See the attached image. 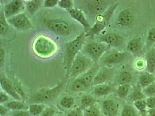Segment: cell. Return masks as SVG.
<instances>
[{"label": "cell", "instance_id": "1", "mask_svg": "<svg viewBox=\"0 0 155 116\" xmlns=\"http://www.w3.org/2000/svg\"><path fill=\"white\" fill-rule=\"evenodd\" d=\"M85 33H82L75 39L65 44L64 63L66 69V77H69L71 65L84 44Z\"/></svg>", "mask_w": 155, "mask_h": 116}, {"label": "cell", "instance_id": "46", "mask_svg": "<svg viewBox=\"0 0 155 116\" xmlns=\"http://www.w3.org/2000/svg\"><path fill=\"white\" fill-rule=\"evenodd\" d=\"M10 110L3 105H0V116H4L7 114Z\"/></svg>", "mask_w": 155, "mask_h": 116}, {"label": "cell", "instance_id": "15", "mask_svg": "<svg viewBox=\"0 0 155 116\" xmlns=\"http://www.w3.org/2000/svg\"><path fill=\"white\" fill-rule=\"evenodd\" d=\"M68 12L73 19L76 20L82 25V26L84 28L85 33H87L90 29L91 27L88 21L81 10L77 8H72L68 10Z\"/></svg>", "mask_w": 155, "mask_h": 116}, {"label": "cell", "instance_id": "7", "mask_svg": "<svg viewBox=\"0 0 155 116\" xmlns=\"http://www.w3.org/2000/svg\"><path fill=\"white\" fill-rule=\"evenodd\" d=\"M43 22L49 30L58 36H66L71 34V26L63 20L45 19L43 20Z\"/></svg>", "mask_w": 155, "mask_h": 116}, {"label": "cell", "instance_id": "4", "mask_svg": "<svg viewBox=\"0 0 155 116\" xmlns=\"http://www.w3.org/2000/svg\"><path fill=\"white\" fill-rule=\"evenodd\" d=\"M66 84V81H63L52 88L44 89L38 91L33 95L30 102L31 103H42L49 102L54 100L59 96Z\"/></svg>", "mask_w": 155, "mask_h": 116}, {"label": "cell", "instance_id": "11", "mask_svg": "<svg viewBox=\"0 0 155 116\" xmlns=\"http://www.w3.org/2000/svg\"><path fill=\"white\" fill-rule=\"evenodd\" d=\"M25 8V5L23 1L13 0L4 6L3 11L8 19L15 15L22 13Z\"/></svg>", "mask_w": 155, "mask_h": 116}, {"label": "cell", "instance_id": "40", "mask_svg": "<svg viewBox=\"0 0 155 116\" xmlns=\"http://www.w3.org/2000/svg\"><path fill=\"white\" fill-rule=\"evenodd\" d=\"M58 4V0H45L44 2V7L47 8L55 7Z\"/></svg>", "mask_w": 155, "mask_h": 116}, {"label": "cell", "instance_id": "33", "mask_svg": "<svg viewBox=\"0 0 155 116\" xmlns=\"http://www.w3.org/2000/svg\"><path fill=\"white\" fill-rule=\"evenodd\" d=\"M130 89L129 84L120 85L117 90V94L120 99H124L127 96Z\"/></svg>", "mask_w": 155, "mask_h": 116}, {"label": "cell", "instance_id": "14", "mask_svg": "<svg viewBox=\"0 0 155 116\" xmlns=\"http://www.w3.org/2000/svg\"><path fill=\"white\" fill-rule=\"evenodd\" d=\"M100 41L110 47H120L124 43V38L115 33H107L100 38Z\"/></svg>", "mask_w": 155, "mask_h": 116}, {"label": "cell", "instance_id": "34", "mask_svg": "<svg viewBox=\"0 0 155 116\" xmlns=\"http://www.w3.org/2000/svg\"><path fill=\"white\" fill-rule=\"evenodd\" d=\"M136 111L134 108L131 106L127 105L123 107L122 109L121 116H136Z\"/></svg>", "mask_w": 155, "mask_h": 116}, {"label": "cell", "instance_id": "23", "mask_svg": "<svg viewBox=\"0 0 155 116\" xmlns=\"http://www.w3.org/2000/svg\"><path fill=\"white\" fill-rule=\"evenodd\" d=\"M90 87L78 78L74 80L71 85V90L74 92H83L88 89Z\"/></svg>", "mask_w": 155, "mask_h": 116}, {"label": "cell", "instance_id": "18", "mask_svg": "<svg viewBox=\"0 0 155 116\" xmlns=\"http://www.w3.org/2000/svg\"><path fill=\"white\" fill-rule=\"evenodd\" d=\"M118 24L121 26H129L134 22V16L130 9H124L121 11L118 16Z\"/></svg>", "mask_w": 155, "mask_h": 116}, {"label": "cell", "instance_id": "32", "mask_svg": "<svg viewBox=\"0 0 155 116\" xmlns=\"http://www.w3.org/2000/svg\"><path fill=\"white\" fill-rule=\"evenodd\" d=\"M145 96L143 94V92L141 91V89L140 88H136L134 91L129 96V99L131 101L135 102L143 100L145 98Z\"/></svg>", "mask_w": 155, "mask_h": 116}, {"label": "cell", "instance_id": "29", "mask_svg": "<svg viewBox=\"0 0 155 116\" xmlns=\"http://www.w3.org/2000/svg\"><path fill=\"white\" fill-rule=\"evenodd\" d=\"M75 99L71 96H64L60 101L59 104L64 109H70L73 106Z\"/></svg>", "mask_w": 155, "mask_h": 116}, {"label": "cell", "instance_id": "6", "mask_svg": "<svg viewBox=\"0 0 155 116\" xmlns=\"http://www.w3.org/2000/svg\"><path fill=\"white\" fill-rule=\"evenodd\" d=\"M110 48V46L104 43H91L85 47L84 51L87 56L91 58L95 63L102 57Z\"/></svg>", "mask_w": 155, "mask_h": 116}, {"label": "cell", "instance_id": "49", "mask_svg": "<svg viewBox=\"0 0 155 116\" xmlns=\"http://www.w3.org/2000/svg\"></svg>", "mask_w": 155, "mask_h": 116}, {"label": "cell", "instance_id": "12", "mask_svg": "<svg viewBox=\"0 0 155 116\" xmlns=\"http://www.w3.org/2000/svg\"><path fill=\"white\" fill-rule=\"evenodd\" d=\"M113 71L109 68H103L100 69L95 76L93 81V84L98 85L103 84H107L108 81L112 79Z\"/></svg>", "mask_w": 155, "mask_h": 116}, {"label": "cell", "instance_id": "37", "mask_svg": "<svg viewBox=\"0 0 155 116\" xmlns=\"http://www.w3.org/2000/svg\"><path fill=\"white\" fill-rule=\"evenodd\" d=\"M58 114V111L56 108L52 106H48L45 109L40 116H57Z\"/></svg>", "mask_w": 155, "mask_h": 116}, {"label": "cell", "instance_id": "45", "mask_svg": "<svg viewBox=\"0 0 155 116\" xmlns=\"http://www.w3.org/2000/svg\"><path fill=\"white\" fill-rule=\"evenodd\" d=\"M147 108L149 109H155V96L149 97L146 101Z\"/></svg>", "mask_w": 155, "mask_h": 116}, {"label": "cell", "instance_id": "38", "mask_svg": "<svg viewBox=\"0 0 155 116\" xmlns=\"http://www.w3.org/2000/svg\"><path fill=\"white\" fill-rule=\"evenodd\" d=\"M134 106L136 109L141 112H144L147 108L146 101H144L143 99L135 102Z\"/></svg>", "mask_w": 155, "mask_h": 116}, {"label": "cell", "instance_id": "20", "mask_svg": "<svg viewBox=\"0 0 155 116\" xmlns=\"http://www.w3.org/2000/svg\"><path fill=\"white\" fill-rule=\"evenodd\" d=\"M147 70L150 74L155 72V49L152 48L148 51L146 55Z\"/></svg>", "mask_w": 155, "mask_h": 116}, {"label": "cell", "instance_id": "31", "mask_svg": "<svg viewBox=\"0 0 155 116\" xmlns=\"http://www.w3.org/2000/svg\"><path fill=\"white\" fill-rule=\"evenodd\" d=\"M83 112L84 116H102L99 109L95 105L83 109Z\"/></svg>", "mask_w": 155, "mask_h": 116}, {"label": "cell", "instance_id": "27", "mask_svg": "<svg viewBox=\"0 0 155 116\" xmlns=\"http://www.w3.org/2000/svg\"><path fill=\"white\" fill-rule=\"evenodd\" d=\"M4 106H6L8 109L12 111L25 110L26 108V105L25 103L16 100L14 101L8 102L4 104Z\"/></svg>", "mask_w": 155, "mask_h": 116}, {"label": "cell", "instance_id": "30", "mask_svg": "<svg viewBox=\"0 0 155 116\" xmlns=\"http://www.w3.org/2000/svg\"><path fill=\"white\" fill-rule=\"evenodd\" d=\"M132 80V75L127 71H123L118 77V82L120 85L129 84Z\"/></svg>", "mask_w": 155, "mask_h": 116}, {"label": "cell", "instance_id": "26", "mask_svg": "<svg viewBox=\"0 0 155 116\" xmlns=\"http://www.w3.org/2000/svg\"><path fill=\"white\" fill-rule=\"evenodd\" d=\"M97 102L96 99L90 95H84L81 99V108L86 109L93 106Z\"/></svg>", "mask_w": 155, "mask_h": 116}, {"label": "cell", "instance_id": "8", "mask_svg": "<svg viewBox=\"0 0 155 116\" xmlns=\"http://www.w3.org/2000/svg\"><path fill=\"white\" fill-rule=\"evenodd\" d=\"M127 52H121L118 51L106 52L100 59L102 63L105 65H113L119 64L124 62L128 58Z\"/></svg>", "mask_w": 155, "mask_h": 116}, {"label": "cell", "instance_id": "24", "mask_svg": "<svg viewBox=\"0 0 155 116\" xmlns=\"http://www.w3.org/2000/svg\"><path fill=\"white\" fill-rule=\"evenodd\" d=\"M42 1L40 0H30L26 4V8L28 13L31 15L35 14L41 5Z\"/></svg>", "mask_w": 155, "mask_h": 116}, {"label": "cell", "instance_id": "44", "mask_svg": "<svg viewBox=\"0 0 155 116\" xmlns=\"http://www.w3.org/2000/svg\"><path fill=\"white\" fill-rule=\"evenodd\" d=\"M9 100V96L8 95L4 92L3 91H1L0 92V103L1 105H3V103H6L8 102Z\"/></svg>", "mask_w": 155, "mask_h": 116}, {"label": "cell", "instance_id": "22", "mask_svg": "<svg viewBox=\"0 0 155 116\" xmlns=\"http://www.w3.org/2000/svg\"><path fill=\"white\" fill-rule=\"evenodd\" d=\"M47 106L42 103H31L28 106V111L31 116H40Z\"/></svg>", "mask_w": 155, "mask_h": 116}, {"label": "cell", "instance_id": "10", "mask_svg": "<svg viewBox=\"0 0 155 116\" xmlns=\"http://www.w3.org/2000/svg\"><path fill=\"white\" fill-rule=\"evenodd\" d=\"M9 24L20 30H28L33 28V24L26 14L24 13L15 15L7 19Z\"/></svg>", "mask_w": 155, "mask_h": 116}, {"label": "cell", "instance_id": "42", "mask_svg": "<svg viewBox=\"0 0 155 116\" xmlns=\"http://www.w3.org/2000/svg\"><path fill=\"white\" fill-rule=\"evenodd\" d=\"M12 116H31L28 110H21L17 111H13Z\"/></svg>", "mask_w": 155, "mask_h": 116}, {"label": "cell", "instance_id": "17", "mask_svg": "<svg viewBox=\"0 0 155 116\" xmlns=\"http://www.w3.org/2000/svg\"><path fill=\"white\" fill-rule=\"evenodd\" d=\"M99 70V68L98 65L97 63H95L91 69H90L87 72H84L83 74L79 76L78 78L83 81L88 87H90L93 84L94 78Z\"/></svg>", "mask_w": 155, "mask_h": 116}, {"label": "cell", "instance_id": "21", "mask_svg": "<svg viewBox=\"0 0 155 116\" xmlns=\"http://www.w3.org/2000/svg\"><path fill=\"white\" fill-rule=\"evenodd\" d=\"M113 90V85L110 84H100L94 87V94L97 96H102L109 94Z\"/></svg>", "mask_w": 155, "mask_h": 116}, {"label": "cell", "instance_id": "5", "mask_svg": "<svg viewBox=\"0 0 155 116\" xmlns=\"http://www.w3.org/2000/svg\"><path fill=\"white\" fill-rule=\"evenodd\" d=\"M94 65V62L91 58L79 53L71 65L69 77L76 78L80 76Z\"/></svg>", "mask_w": 155, "mask_h": 116}, {"label": "cell", "instance_id": "41", "mask_svg": "<svg viewBox=\"0 0 155 116\" xmlns=\"http://www.w3.org/2000/svg\"><path fill=\"white\" fill-rule=\"evenodd\" d=\"M147 39L149 43H155V27L149 30Z\"/></svg>", "mask_w": 155, "mask_h": 116}, {"label": "cell", "instance_id": "3", "mask_svg": "<svg viewBox=\"0 0 155 116\" xmlns=\"http://www.w3.org/2000/svg\"><path fill=\"white\" fill-rule=\"evenodd\" d=\"M119 2L112 4L103 14L97 16L95 19L94 25L85 33V37H94L99 34L102 30L108 26L112 19L114 11L118 7Z\"/></svg>", "mask_w": 155, "mask_h": 116}, {"label": "cell", "instance_id": "36", "mask_svg": "<svg viewBox=\"0 0 155 116\" xmlns=\"http://www.w3.org/2000/svg\"><path fill=\"white\" fill-rule=\"evenodd\" d=\"M142 92L145 96H147L149 98L155 96V82H153L148 87L143 88Z\"/></svg>", "mask_w": 155, "mask_h": 116}, {"label": "cell", "instance_id": "16", "mask_svg": "<svg viewBox=\"0 0 155 116\" xmlns=\"http://www.w3.org/2000/svg\"><path fill=\"white\" fill-rule=\"evenodd\" d=\"M119 106L112 99L105 100L102 103V110L105 116H117Z\"/></svg>", "mask_w": 155, "mask_h": 116}, {"label": "cell", "instance_id": "48", "mask_svg": "<svg viewBox=\"0 0 155 116\" xmlns=\"http://www.w3.org/2000/svg\"><path fill=\"white\" fill-rule=\"evenodd\" d=\"M149 115L150 116H155V108L150 110Z\"/></svg>", "mask_w": 155, "mask_h": 116}, {"label": "cell", "instance_id": "39", "mask_svg": "<svg viewBox=\"0 0 155 116\" xmlns=\"http://www.w3.org/2000/svg\"><path fill=\"white\" fill-rule=\"evenodd\" d=\"M13 85H14V87L16 91L18 92V94L21 96L22 99H25L26 95H25L23 88L21 86V84L18 82H15L13 84Z\"/></svg>", "mask_w": 155, "mask_h": 116}, {"label": "cell", "instance_id": "25", "mask_svg": "<svg viewBox=\"0 0 155 116\" xmlns=\"http://www.w3.org/2000/svg\"><path fill=\"white\" fill-rule=\"evenodd\" d=\"M155 78L153 74L149 72L144 73L142 74L140 78V85L142 88H145L148 87L151 84L153 83Z\"/></svg>", "mask_w": 155, "mask_h": 116}, {"label": "cell", "instance_id": "47", "mask_svg": "<svg viewBox=\"0 0 155 116\" xmlns=\"http://www.w3.org/2000/svg\"><path fill=\"white\" fill-rule=\"evenodd\" d=\"M5 60V51L2 48H0V66L2 67Z\"/></svg>", "mask_w": 155, "mask_h": 116}, {"label": "cell", "instance_id": "35", "mask_svg": "<svg viewBox=\"0 0 155 116\" xmlns=\"http://www.w3.org/2000/svg\"><path fill=\"white\" fill-rule=\"evenodd\" d=\"M58 5L67 11L71 9L73 7V2L71 0H58Z\"/></svg>", "mask_w": 155, "mask_h": 116}, {"label": "cell", "instance_id": "43", "mask_svg": "<svg viewBox=\"0 0 155 116\" xmlns=\"http://www.w3.org/2000/svg\"><path fill=\"white\" fill-rule=\"evenodd\" d=\"M66 116H84L81 109H74L71 110Z\"/></svg>", "mask_w": 155, "mask_h": 116}, {"label": "cell", "instance_id": "28", "mask_svg": "<svg viewBox=\"0 0 155 116\" xmlns=\"http://www.w3.org/2000/svg\"><path fill=\"white\" fill-rule=\"evenodd\" d=\"M9 29V23L4 11L1 10L0 14V34L1 36H5Z\"/></svg>", "mask_w": 155, "mask_h": 116}, {"label": "cell", "instance_id": "19", "mask_svg": "<svg viewBox=\"0 0 155 116\" xmlns=\"http://www.w3.org/2000/svg\"><path fill=\"white\" fill-rule=\"evenodd\" d=\"M143 47L142 40L140 37H135L127 44V50L133 53H139Z\"/></svg>", "mask_w": 155, "mask_h": 116}, {"label": "cell", "instance_id": "2", "mask_svg": "<svg viewBox=\"0 0 155 116\" xmlns=\"http://www.w3.org/2000/svg\"><path fill=\"white\" fill-rule=\"evenodd\" d=\"M58 45L52 39L40 35L37 37L33 44V50L35 55L41 58H48L57 53Z\"/></svg>", "mask_w": 155, "mask_h": 116}, {"label": "cell", "instance_id": "13", "mask_svg": "<svg viewBox=\"0 0 155 116\" xmlns=\"http://www.w3.org/2000/svg\"><path fill=\"white\" fill-rule=\"evenodd\" d=\"M1 87L2 89L7 93L8 95L13 98L16 101H21L22 98L18 92L16 91L13 84L9 79L6 77H2L0 80Z\"/></svg>", "mask_w": 155, "mask_h": 116}, {"label": "cell", "instance_id": "9", "mask_svg": "<svg viewBox=\"0 0 155 116\" xmlns=\"http://www.w3.org/2000/svg\"><path fill=\"white\" fill-rule=\"evenodd\" d=\"M86 7L95 18L105 12L112 4L109 1L94 0L87 1Z\"/></svg>", "mask_w": 155, "mask_h": 116}]
</instances>
